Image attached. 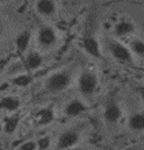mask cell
I'll list each match as a JSON object with an SVG mask.
<instances>
[{
	"mask_svg": "<svg viewBox=\"0 0 144 150\" xmlns=\"http://www.w3.org/2000/svg\"><path fill=\"white\" fill-rule=\"evenodd\" d=\"M0 34H1V26H0Z\"/></svg>",
	"mask_w": 144,
	"mask_h": 150,
	"instance_id": "603a6c76",
	"label": "cell"
},
{
	"mask_svg": "<svg viewBox=\"0 0 144 150\" xmlns=\"http://www.w3.org/2000/svg\"><path fill=\"white\" fill-rule=\"evenodd\" d=\"M108 50L115 59L122 63H131L133 61L131 49L118 41H110L108 43Z\"/></svg>",
	"mask_w": 144,
	"mask_h": 150,
	"instance_id": "3957f363",
	"label": "cell"
},
{
	"mask_svg": "<svg viewBox=\"0 0 144 150\" xmlns=\"http://www.w3.org/2000/svg\"><path fill=\"white\" fill-rule=\"evenodd\" d=\"M71 150H81V149H79V148H73V149H71Z\"/></svg>",
	"mask_w": 144,
	"mask_h": 150,
	"instance_id": "7402d4cb",
	"label": "cell"
},
{
	"mask_svg": "<svg viewBox=\"0 0 144 150\" xmlns=\"http://www.w3.org/2000/svg\"><path fill=\"white\" fill-rule=\"evenodd\" d=\"M129 127L133 131H144V113H135L129 120Z\"/></svg>",
	"mask_w": 144,
	"mask_h": 150,
	"instance_id": "5bb4252c",
	"label": "cell"
},
{
	"mask_svg": "<svg viewBox=\"0 0 144 150\" xmlns=\"http://www.w3.org/2000/svg\"><path fill=\"white\" fill-rule=\"evenodd\" d=\"M37 43L41 47L50 49L53 47L58 42V33L52 26L43 25L37 30Z\"/></svg>",
	"mask_w": 144,
	"mask_h": 150,
	"instance_id": "7a4b0ae2",
	"label": "cell"
},
{
	"mask_svg": "<svg viewBox=\"0 0 144 150\" xmlns=\"http://www.w3.org/2000/svg\"><path fill=\"white\" fill-rule=\"evenodd\" d=\"M18 123H19L18 115H11L7 119H5V131L7 133H13L18 127Z\"/></svg>",
	"mask_w": 144,
	"mask_h": 150,
	"instance_id": "e0dca14e",
	"label": "cell"
},
{
	"mask_svg": "<svg viewBox=\"0 0 144 150\" xmlns=\"http://www.w3.org/2000/svg\"><path fill=\"white\" fill-rule=\"evenodd\" d=\"M20 105V102L14 96H5L0 99V108L8 112H14Z\"/></svg>",
	"mask_w": 144,
	"mask_h": 150,
	"instance_id": "4fadbf2b",
	"label": "cell"
},
{
	"mask_svg": "<svg viewBox=\"0 0 144 150\" xmlns=\"http://www.w3.org/2000/svg\"><path fill=\"white\" fill-rule=\"evenodd\" d=\"M82 47L89 55H91L95 59H100L101 58V50H100V44L96 36L88 34L86 35L82 40Z\"/></svg>",
	"mask_w": 144,
	"mask_h": 150,
	"instance_id": "5b68a950",
	"label": "cell"
},
{
	"mask_svg": "<svg viewBox=\"0 0 144 150\" xmlns=\"http://www.w3.org/2000/svg\"><path fill=\"white\" fill-rule=\"evenodd\" d=\"M30 40H32V34H30L28 30L22 32L19 35H17V38L15 40V45L17 51L19 53L26 52V50L30 46Z\"/></svg>",
	"mask_w": 144,
	"mask_h": 150,
	"instance_id": "7c38bea8",
	"label": "cell"
},
{
	"mask_svg": "<svg viewBox=\"0 0 144 150\" xmlns=\"http://www.w3.org/2000/svg\"><path fill=\"white\" fill-rule=\"evenodd\" d=\"M104 116L108 123H116L122 117V108L117 103H109L104 111Z\"/></svg>",
	"mask_w": 144,
	"mask_h": 150,
	"instance_id": "30bf717a",
	"label": "cell"
},
{
	"mask_svg": "<svg viewBox=\"0 0 144 150\" xmlns=\"http://www.w3.org/2000/svg\"><path fill=\"white\" fill-rule=\"evenodd\" d=\"M129 49L132 53H134L135 55L140 58H144V41L140 38H134L129 44Z\"/></svg>",
	"mask_w": 144,
	"mask_h": 150,
	"instance_id": "2e32d148",
	"label": "cell"
},
{
	"mask_svg": "<svg viewBox=\"0 0 144 150\" xmlns=\"http://www.w3.org/2000/svg\"><path fill=\"white\" fill-rule=\"evenodd\" d=\"M87 111V106L82 100L74 98L72 100H70L68 104L64 107V113L67 116L70 117H76L78 115H81L82 113Z\"/></svg>",
	"mask_w": 144,
	"mask_h": 150,
	"instance_id": "ba28073f",
	"label": "cell"
},
{
	"mask_svg": "<svg viewBox=\"0 0 144 150\" xmlns=\"http://www.w3.org/2000/svg\"><path fill=\"white\" fill-rule=\"evenodd\" d=\"M80 137L79 133L73 131V130H68L65 132H63L58 139V149L64 150L70 149L72 147H74L78 141H79Z\"/></svg>",
	"mask_w": 144,
	"mask_h": 150,
	"instance_id": "8992f818",
	"label": "cell"
},
{
	"mask_svg": "<svg viewBox=\"0 0 144 150\" xmlns=\"http://www.w3.org/2000/svg\"><path fill=\"white\" fill-rule=\"evenodd\" d=\"M43 64V57L37 51H30L25 59V66L30 70H37Z\"/></svg>",
	"mask_w": 144,
	"mask_h": 150,
	"instance_id": "8fae6325",
	"label": "cell"
},
{
	"mask_svg": "<svg viewBox=\"0 0 144 150\" xmlns=\"http://www.w3.org/2000/svg\"><path fill=\"white\" fill-rule=\"evenodd\" d=\"M35 8L38 15L43 17H52L56 13V2L54 0H37Z\"/></svg>",
	"mask_w": 144,
	"mask_h": 150,
	"instance_id": "52a82bcc",
	"label": "cell"
},
{
	"mask_svg": "<svg viewBox=\"0 0 144 150\" xmlns=\"http://www.w3.org/2000/svg\"><path fill=\"white\" fill-rule=\"evenodd\" d=\"M134 30H135L134 23L131 22V21H127V19H122V21L115 24L114 33L115 35L118 36V38L129 36V35L134 33Z\"/></svg>",
	"mask_w": 144,
	"mask_h": 150,
	"instance_id": "9c48e42d",
	"label": "cell"
},
{
	"mask_svg": "<svg viewBox=\"0 0 144 150\" xmlns=\"http://www.w3.org/2000/svg\"><path fill=\"white\" fill-rule=\"evenodd\" d=\"M0 74H1V70H0Z\"/></svg>",
	"mask_w": 144,
	"mask_h": 150,
	"instance_id": "cb8c5ba5",
	"label": "cell"
},
{
	"mask_svg": "<svg viewBox=\"0 0 144 150\" xmlns=\"http://www.w3.org/2000/svg\"><path fill=\"white\" fill-rule=\"evenodd\" d=\"M13 83L18 86V87H27L30 86L32 83V77L30 75H26V74H22V75H16L13 78Z\"/></svg>",
	"mask_w": 144,
	"mask_h": 150,
	"instance_id": "ac0fdd59",
	"label": "cell"
},
{
	"mask_svg": "<svg viewBox=\"0 0 144 150\" xmlns=\"http://www.w3.org/2000/svg\"><path fill=\"white\" fill-rule=\"evenodd\" d=\"M37 149V143L34 141H26L23 144L19 146L18 150H36Z\"/></svg>",
	"mask_w": 144,
	"mask_h": 150,
	"instance_id": "ffe728a7",
	"label": "cell"
},
{
	"mask_svg": "<svg viewBox=\"0 0 144 150\" xmlns=\"http://www.w3.org/2000/svg\"><path fill=\"white\" fill-rule=\"evenodd\" d=\"M137 91H138L140 97L142 98V100H144V85L143 86H140V87L137 88Z\"/></svg>",
	"mask_w": 144,
	"mask_h": 150,
	"instance_id": "44dd1931",
	"label": "cell"
},
{
	"mask_svg": "<svg viewBox=\"0 0 144 150\" xmlns=\"http://www.w3.org/2000/svg\"><path fill=\"white\" fill-rule=\"evenodd\" d=\"M36 143H37V148L39 150H46L51 144V140L48 137H42L38 139Z\"/></svg>",
	"mask_w": 144,
	"mask_h": 150,
	"instance_id": "d6986e66",
	"label": "cell"
},
{
	"mask_svg": "<svg viewBox=\"0 0 144 150\" xmlns=\"http://www.w3.org/2000/svg\"><path fill=\"white\" fill-rule=\"evenodd\" d=\"M71 83V75L68 71H58L51 75L45 83V88L50 93H60L68 88Z\"/></svg>",
	"mask_w": 144,
	"mask_h": 150,
	"instance_id": "6da1fadb",
	"label": "cell"
},
{
	"mask_svg": "<svg viewBox=\"0 0 144 150\" xmlns=\"http://www.w3.org/2000/svg\"><path fill=\"white\" fill-rule=\"evenodd\" d=\"M78 86H79V90L81 94H84L86 96H90L96 91L98 87L97 76L90 71H84L79 78Z\"/></svg>",
	"mask_w": 144,
	"mask_h": 150,
	"instance_id": "277c9868",
	"label": "cell"
},
{
	"mask_svg": "<svg viewBox=\"0 0 144 150\" xmlns=\"http://www.w3.org/2000/svg\"><path fill=\"white\" fill-rule=\"evenodd\" d=\"M37 120H38V124H41V125L50 124V123L54 120L53 108H51V107L42 108V110L37 113Z\"/></svg>",
	"mask_w": 144,
	"mask_h": 150,
	"instance_id": "9a60e30c",
	"label": "cell"
}]
</instances>
